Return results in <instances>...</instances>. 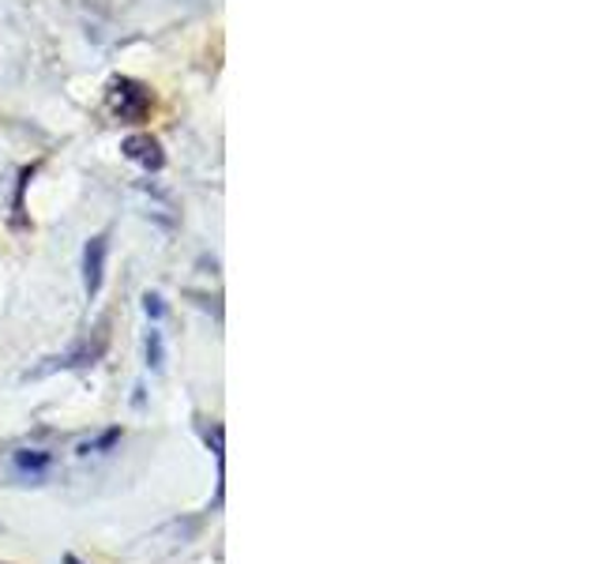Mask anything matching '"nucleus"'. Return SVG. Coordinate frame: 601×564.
Wrapping results in <instances>:
<instances>
[{
	"mask_svg": "<svg viewBox=\"0 0 601 564\" xmlns=\"http://www.w3.org/2000/svg\"><path fill=\"white\" fill-rule=\"evenodd\" d=\"M110 110L117 113L121 121L139 124L151 110V91L143 88V83L128 80V75H117V80L110 83Z\"/></svg>",
	"mask_w": 601,
	"mask_h": 564,
	"instance_id": "1",
	"label": "nucleus"
},
{
	"mask_svg": "<svg viewBox=\"0 0 601 564\" xmlns=\"http://www.w3.org/2000/svg\"><path fill=\"white\" fill-rule=\"evenodd\" d=\"M106 248H110L106 234L91 237L87 248H83V286H87L91 298L102 290V275H106Z\"/></svg>",
	"mask_w": 601,
	"mask_h": 564,
	"instance_id": "2",
	"label": "nucleus"
},
{
	"mask_svg": "<svg viewBox=\"0 0 601 564\" xmlns=\"http://www.w3.org/2000/svg\"><path fill=\"white\" fill-rule=\"evenodd\" d=\"M124 158L136 162V166L143 170H162L166 166V155H162V143L155 136H143V132H136V136H128L121 143Z\"/></svg>",
	"mask_w": 601,
	"mask_h": 564,
	"instance_id": "3",
	"label": "nucleus"
},
{
	"mask_svg": "<svg viewBox=\"0 0 601 564\" xmlns=\"http://www.w3.org/2000/svg\"><path fill=\"white\" fill-rule=\"evenodd\" d=\"M53 463L50 452H19L15 455V466L19 471H45V466Z\"/></svg>",
	"mask_w": 601,
	"mask_h": 564,
	"instance_id": "4",
	"label": "nucleus"
},
{
	"mask_svg": "<svg viewBox=\"0 0 601 564\" xmlns=\"http://www.w3.org/2000/svg\"><path fill=\"white\" fill-rule=\"evenodd\" d=\"M147 366L162 369V336L155 328H151V336H147Z\"/></svg>",
	"mask_w": 601,
	"mask_h": 564,
	"instance_id": "5",
	"label": "nucleus"
},
{
	"mask_svg": "<svg viewBox=\"0 0 601 564\" xmlns=\"http://www.w3.org/2000/svg\"><path fill=\"white\" fill-rule=\"evenodd\" d=\"M143 309H147V317H151V320H162V317H166V305H162L158 294H147V298H143Z\"/></svg>",
	"mask_w": 601,
	"mask_h": 564,
	"instance_id": "6",
	"label": "nucleus"
},
{
	"mask_svg": "<svg viewBox=\"0 0 601 564\" xmlns=\"http://www.w3.org/2000/svg\"><path fill=\"white\" fill-rule=\"evenodd\" d=\"M64 564H80V561H75V557H72V553H69V557H64Z\"/></svg>",
	"mask_w": 601,
	"mask_h": 564,
	"instance_id": "7",
	"label": "nucleus"
}]
</instances>
